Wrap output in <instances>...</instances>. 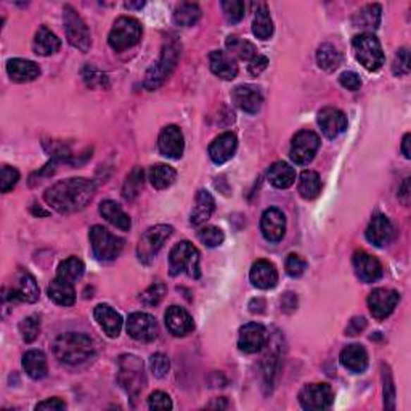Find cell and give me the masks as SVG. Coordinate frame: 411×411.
<instances>
[{
    "label": "cell",
    "instance_id": "6da1fadb",
    "mask_svg": "<svg viewBox=\"0 0 411 411\" xmlns=\"http://www.w3.org/2000/svg\"><path fill=\"white\" fill-rule=\"evenodd\" d=\"M95 195V185L89 178H66L60 180L45 192L44 200L60 214L82 211Z\"/></svg>",
    "mask_w": 411,
    "mask_h": 411
},
{
    "label": "cell",
    "instance_id": "7a4b0ae2",
    "mask_svg": "<svg viewBox=\"0 0 411 411\" xmlns=\"http://www.w3.org/2000/svg\"><path fill=\"white\" fill-rule=\"evenodd\" d=\"M54 354L61 363L76 367L95 355V343L84 333H65L55 339Z\"/></svg>",
    "mask_w": 411,
    "mask_h": 411
},
{
    "label": "cell",
    "instance_id": "3957f363",
    "mask_svg": "<svg viewBox=\"0 0 411 411\" xmlns=\"http://www.w3.org/2000/svg\"><path fill=\"white\" fill-rule=\"evenodd\" d=\"M178 58H180V45H178L177 40H169V42L164 44L163 50H161V55L158 58V61L148 69L147 74H145V89L147 90H156L163 85L167 78L171 76L173 69H176Z\"/></svg>",
    "mask_w": 411,
    "mask_h": 411
},
{
    "label": "cell",
    "instance_id": "277c9868",
    "mask_svg": "<svg viewBox=\"0 0 411 411\" xmlns=\"http://www.w3.org/2000/svg\"><path fill=\"white\" fill-rule=\"evenodd\" d=\"M118 383L130 398H137L147 387V374L140 358L130 354L121 355L118 360Z\"/></svg>",
    "mask_w": 411,
    "mask_h": 411
},
{
    "label": "cell",
    "instance_id": "5b68a950",
    "mask_svg": "<svg viewBox=\"0 0 411 411\" xmlns=\"http://www.w3.org/2000/svg\"><path fill=\"white\" fill-rule=\"evenodd\" d=\"M352 47H354V54L360 65L368 69V71H379L383 68L386 58L383 47H381V42L378 37L373 36L372 32H363L358 34L352 40Z\"/></svg>",
    "mask_w": 411,
    "mask_h": 411
},
{
    "label": "cell",
    "instance_id": "8992f818",
    "mask_svg": "<svg viewBox=\"0 0 411 411\" xmlns=\"http://www.w3.org/2000/svg\"><path fill=\"white\" fill-rule=\"evenodd\" d=\"M142 39V25L140 21L132 18V16H121L114 21V25L109 31L108 44L114 51H124L132 49L140 42Z\"/></svg>",
    "mask_w": 411,
    "mask_h": 411
},
{
    "label": "cell",
    "instance_id": "52a82bcc",
    "mask_svg": "<svg viewBox=\"0 0 411 411\" xmlns=\"http://www.w3.org/2000/svg\"><path fill=\"white\" fill-rule=\"evenodd\" d=\"M169 270L172 276L187 271L188 276L200 278V252L190 241H180L172 247L169 256Z\"/></svg>",
    "mask_w": 411,
    "mask_h": 411
},
{
    "label": "cell",
    "instance_id": "ba28073f",
    "mask_svg": "<svg viewBox=\"0 0 411 411\" xmlns=\"http://www.w3.org/2000/svg\"><path fill=\"white\" fill-rule=\"evenodd\" d=\"M89 238L92 251H94L95 257L100 260H114L116 257H119V254L124 249V240L113 235L111 231L102 227V225H95V227L90 228Z\"/></svg>",
    "mask_w": 411,
    "mask_h": 411
},
{
    "label": "cell",
    "instance_id": "9c48e42d",
    "mask_svg": "<svg viewBox=\"0 0 411 411\" xmlns=\"http://www.w3.org/2000/svg\"><path fill=\"white\" fill-rule=\"evenodd\" d=\"M173 228L171 225H154V227L145 231L143 236L138 241L137 256L142 264H152L156 254L161 251L164 243L172 236Z\"/></svg>",
    "mask_w": 411,
    "mask_h": 411
},
{
    "label": "cell",
    "instance_id": "30bf717a",
    "mask_svg": "<svg viewBox=\"0 0 411 411\" xmlns=\"http://www.w3.org/2000/svg\"><path fill=\"white\" fill-rule=\"evenodd\" d=\"M63 20H65L68 42L71 44L74 49L82 51V54H87V51L90 50L92 39L85 21L80 18V15L71 7V5H65V8H63Z\"/></svg>",
    "mask_w": 411,
    "mask_h": 411
},
{
    "label": "cell",
    "instance_id": "8fae6325",
    "mask_svg": "<svg viewBox=\"0 0 411 411\" xmlns=\"http://www.w3.org/2000/svg\"><path fill=\"white\" fill-rule=\"evenodd\" d=\"M318 148H320V137L312 130H300L293 138L289 156H291L293 163L305 166L314 161Z\"/></svg>",
    "mask_w": 411,
    "mask_h": 411
},
{
    "label": "cell",
    "instance_id": "7c38bea8",
    "mask_svg": "<svg viewBox=\"0 0 411 411\" xmlns=\"http://www.w3.org/2000/svg\"><path fill=\"white\" fill-rule=\"evenodd\" d=\"M334 393L328 384H307L299 392V403L304 410L320 411L331 407Z\"/></svg>",
    "mask_w": 411,
    "mask_h": 411
},
{
    "label": "cell",
    "instance_id": "4fadbf2b",
    "mask_svg": "<svg viewBox=\"0 0 411 411\" xmlns=\"http://www.w3.org/2000/svg\"><path fill=\"white\" fill-rule=\"evenodd\" d=\"M127 334L138 343H152L159 334V326L156 318L145 312H135L127 320Z\"/></svg>",
    "mask_w": 411,
    "mask_h": 411
},
{
    "label": "cell",
    "instance_id": "5bb4252c",
    "mask_svg": "<svg viewBox=\"0 0 411 411\" xmlns=\"http://www.w3.org/2000/svg\"><path fill=\"white\" fill-rule=\"evenodd\" d=\"M400 300V294L393 289H386V288H378L369 294L368 297V307L372 315L376 320H386Z\"/></svg>",
    "mask_w": 411,
    "mask_h": 411
},
{
    "label": "cell",
    "instance_id": "9a60e30c",
    "mask_svg": "<svg viewBox=\"0 0 411 411\" xmlns=\"http://www.w3.org/2000/svg\"><path fill=\"white\" fill-rule=\"evenodd\" d=\"M267 344V329L259 323H247L241 326L238 347L245 354H257Z\"/></svg>",
    "mask_w": 411,
    "mask_h": 411
},
{
    "label": "cell",
    "instance_id": "2e32d148",
    "mask_svg": "<svg viewBox=\"0 0 411 411\" xmlns=\"http://www.w3.org/2000/svg\"><path fill=\"white\" fill-rule=\"evenodd\" d=\"M10 294H11V299L23 300V302H27V304H34L39 300L40 289L37 286L36 278H34L26 270H20L15 276V283L10 289Z\"/></svg>",
    "mask_w": 411,
    "mask_h": 411
},
{
    "label": "cell",
    "instance_id": "e0dca14e",
    "mask_svg": "<svg viewBox=\"0 0 411 411\" xmlns=\"http://www.w3.org/2000/svg\"><path fill=\"white\" fill-rule=\"evenodd\" d=\"M260 230H262L264 238L270 243H278L283 240L286 233V217L280 209L270 207L262 214L260 219Z\"/></svg>",
    "mask_w": 411,
    "mask_h": 411
},
{
    "label": "cell",
    "instance_id": "ac0fdd59",
    "mask_svg": "<svg viewBox=\"0 0 411 411\" xmlns=\"http://www.w3.org/2000/svg\"><path fill=\"white\" fill-rule=\"evenodd\" d=\"M158 147L163 156L169 159H180L185 149L183 134L177 125H167L161 130L158 138Z\"/></svg>",
    "mask_w": 411,
    "mask_h": 411
},
{
    "label": "cell",
    "instance_id": "d6986e66",
    "mask_svg": "<svg viewBox=\"0 0 411 411\" xmlns=\"http://www.w3.org/2000/svg\"><path fill=\"white\" fill-rule=\"evenodd\" d=\"M395 236V227L391 222L389 217L386 216H374L367 228V240L374 245L376 247H384L391 245V241Z\"/></svg>",
    "mask_w": 411,
    "mask_h": 411
},
{
    "label": "cell",
    "instance_id": "ffe728a7",
    "mask_svg": "<svg viewBox=\"0 0 411 411\" xmlns=\"http://www.w3.org/2000/svg\"><path fill=\"white\" fill-rule=\"evenodd\" d=\"M164 320L169 333L172 336H176V338H183V336L192 333L195 328L192 315L178 305H171L169 309L166 310Z\"/></svg>",
    "mask_w": 411,
    "mask_h": 411
},
{
    "label": "cell",
    "instance_id": "44dd1931",
    "mask_svg": "<svg viewBox=\"0 0 411 411\" xmlns=\"http://www.w3.org/2000/svg\"><path fill=\"white\" fill-rule=\"evenodd\" d=\"M354 269L363 283H374L383 276V265L372 254L357 251L354 254Z\"/></svg>",
    "mask_w": 411,
    "mask_h": 411
},
{
    "label": "cell",
    "instance_id": "7402d4cb",
    "mask_svg": "<svg viewBox=\"0 0 411 411\" xmlns=\"http://www.w3.org/2000/svg\"><path fill=\"white\" fill-rule=\"evenodd\" d=\"M231 98H233L236 106L249 114H256L264 102L259 87L249 84L235 87V90L231 92Z\"/></svg>",
    "mask_w": 411,
    "mask_h": 411
},
{
    "label": "cell",
    "instance_id": "603a6c76",
    "mask_svg": "<svg viewBox=\"0 0 411 411\" xmlns=\"http://www.w3.org/2000/svg\"><path fill=\"white\" fill-rule=\"evenodd\" d=\"M318 125L325 137L336 138L347 129V118L338 108H323L318 113Z\"/></svg>",
    "mask_w": 411,
    "mask_h": 411
},
{
    "label": "cell",
    "instance_id": "cb8c5ba5",
    "mask_svg": "<svg viewBox=\"0 0 411 411\" xmlns=\"http://www.w3.org/2000/svg\"><path fill=\"white\" fill-rule=\"evenodd\" d=\"M238 148V140L236 135L231 132H225V134L219 135L216 140L211 143L209 147V158L214 164H225L227 161L233 158Z\"/></svg>",
    "mask_w": 411,
    "mask_h": 411
},
{
    "label": "cell",
    "instance_id": "d4e9b609",
    "mask_svg": "<svg viewBox=\"0 0 411 411\" xmlns=\"http://www.w3.org/2000/svg\"><path fill=\"white\" fill-rule=\"evenodd\" d=\"M94 317L108 338H118L123 329V317L108 304H98L94 309Z\"/></svg>",
    "mask_w": 411,
    "mask_h": 411
},
{
    "label": "cell",
    "instance_id": "484cf974",
    "mask_svg": "<svg viewBox=\"0 0 411 411\" xmlns=\"http://www.w3.org/2000/svg\"><path fill=\"white\" fill-rule=\"evenodd\" d=\"M7 73L13 82H32L40 76V68L37 63L23 58H11L7 63Z\"/></svg>",
    "mask_w": 411,
    "mask_h": 411
},
{
    "label": "cell",
    "instance_id": "4316f807",
    "mask_svg": "<svg viewBox=\"0 0 411 411\" xmlns=\"http://www.w3.org/2000/svg\"><path fill=\"white\" fill-rule=\"evenodd\" d=\"M209 66L211 71L217 78L223 80H233L238 74V65H236L233 55L227 54L222 50H214L209 55Z\"/></svg>",
    "mask_w": 411,
    "mask_h": 411
},
{
    "label": "cell",
    "instance_id": "83f0119b",
    "mask_svg": "<svg viewBox=\"0 0 411 411\" xmlns=\"http://www.w3.org/2000/svg\"><path fill=\"white\" fill-rule=\"evenodd\" d=\"M249 278H251V283L256 288L271 289L275 288L278 283V271L274 264L269 262V260L260 259L257 262L252 264Z\"/></svg>",
    "mask_w": 411,
    "mask_h": 411
},
{
    "label": "cell",
    "instance_id": "f1b7e54d",
    "mask_svg": "<svg viewBox=\"0 0 411 411\" xmlns=\"http://www.w3.org/2000/svg\"><path fill=\"white\" fill-rule=\"evenodd\" d=\"M341 363L352 373H363L368 368V354L367 349L360 344L347 345L341 352Z\"/></svg>",
    "mask_w": 411,
    "mask_h": 411
},
{
    "label": "cell",
    "instance_id": "f546056e",
    "mask_svg": "<svg viewBox=\"0 0 411 411\" xmlns=\"http://www.w3.org/2000/svg\"><path fill=\"white\" fill-rule=\"evenodd\" d=\"M34 51L40 56H49L56 54L61 47V40L55 32H51L47 26H40L34 37Z\"/></svg>",
    "mask_w": 411,
    "mask_h": 411
},
{
    "label": "cell",
    "instance_id": "4dcf8cb0",
    "mask_svg": "<svg viewBox=\"0 0 411 411\" xmlns=\"http://www.w3.org/2000/svg\"><path fill=\"white\" fill-rule=\"evenodd\" d=\"M47 294H49V297L58 305L69 307L76 302V291H74L73 283L63 280V278L56 276L55 280L50 283Z\"/></svg>",
    "mask_w": 411,
    "mask_h": 411
},
{
    "label": "cell",
    "instance_id": "1f68e13d",
    "mask_svg": "<svg viewBox=\"0 0 411 411\" xmlns=\"http://www.w3.org/2000/svg\"><path fill=\"white\" fill-rule=\"evenodd\" d=\"M214 209H216V201H214L212 195L206 190H200L198 195H196V206L192 212V217H190V222L195 227H200L211 219Z\"/></svg>",
    "mask_w": 411,
    "mask_h": 411
},
{
    "label": "cell",
    "instance_id": "d6a6232c",
    "mask_svg": "<svg viewBox=\"0 0 411 411\" xmlns=\"http://www.w3.org/2000/svg\"><path fill=\"white\" fill-rule=\"evenodd\" d=\"M269 180L275 188L286 190L296 182V171H294L291 164L285 163V161H278V163L270 166Z\"/></svg>",
    "mask_w": 411,
    "mask_h": 411
},
{
    "label": "cell",
    "instance_id": "836d02e7",
    "mask_svg": "<svg viewBox=\"0 0 411 411\" xmlns=\"http://www.w3.org/2000/svg\"><path fill=\"white\" fill-rule=\"evenodd\" d=\"M23 368H25L26 374L32 379H42L49 373L47 358H45L44 352L40 350H29L23 355Z\"/></svg>",
    "mask_w": 411,
    "mask_h": 411
},
{
    "label": "cell",
    "instance_id": "e575fe53",
    "mask_svg": "<svg viewBox=\"0 0 411 411\" xmlns=\"http://www.w3.org/2000/svg\"><path fill=\"white\" fill-rule=\"evenodd\" d=\"M252 32L260 40H269L274 34V21H271L269 7L265 4L256 5L252 20Z\"/></svg>",
    "mask_w": 411,
    "mask_h": 411
},
{
    "label": "cell",
    "instance_id": "d590c367",
    "mask_svg": "<svg viewBox=\"0 0 411 411\" xmlns=\"http://www.w3.org/2000/svg\"><path fill=\"white\" fill-rule=\"evenodd\" d=\"M100 214L103 216V219H106L109 223L114 225L116 228L127 231L130 228V217L127 216V214L123 211V207H121L118 202L111 201V200H106L103 201L100 204Z\"/></svg>",
    "mask_w": 411,
    "mask_h": 411
},
{
    "label": "cell",
    "instance_id": "8d00e7d4",
    "mask_svg": "<svg viewBox=\"0 0 411 411\" xmlns=\"http://www.w3.org/2000/svg\"><path fill=\"white\" fill-rule=\"evenodd\" d=\"M383 8L378 4H369L357 11L354 16V26L360 29H378L381 25Z\"/></svg>",
    "mask_w": 411,
    "mask_h": 411
},
{
    "label": "cell",
    "instance_id": "74e56055",
    "mask_svg": "<svg viewBox=\"0 0 411 411\" xmlns=\"http://www.w3.org/2000/svg\"><path fill=\"white\" fill-rule=\"evenodd\" d=\"M317 63L323 71L333 73L343 63V54L333 44H323L317 51Z\"/></svg>",
    "mask_w": 411,
    "mask_h": 411
},
{
    "label": "cell",
    "instance_id": "f35d334b",
    "mask_svg": "<svg viewBox=\"0 0 411 411\" xmlns=\"http://www.w3.org/2000/svg\"><path fill=\"white\" fill-rule=\"evenodd\" d=\"M201 18V8L198 4L193 2H182L177 5V8L173 10V23L177 26L190 27L196 25Z\"/></svg>",
    "mask_w": 411,
    "mask_h": 411
},
{
    "label": "cell",
    "instance_id": "ab89813d",
    "mask_svg": "<svg viewBox=\"0 0 411 411\" xmlns=\"http://www.w3.org/2000/svg\"><path fill=\"white\" fill-rule=\"evenodd\" d=\"M148 176H149V182H152V185L156 190H164V188H169L171 185L176 182L177 172L173 167L167 164H156L149 169Z\"/></svg>",
    "mask_w": 411,
    "mask_h": 411
},
{
    "label": "cell",
    "instance_id": "60d3db41",
    "mask_svg": "<svg viewBox=\"0 0 411 411\" xmlns=\"http://www.w3.org/2000/svg\"><path fill=\"white\" fill-rule=\"evenodd\" d=\"M321 192L320 176L315 171H304L299 178V193L304 200H315Z\"/></svg>",
    "mask_w": 411,
    "mask_h": 411
},
{
    "label": "cell",
    "instance_id": "b9f144b4",
    "mask_svg": "<svg viewBox=\"0 0 411 411\" xmlns=\"http://www.w3.org/2000/svg\"><path fill=\"white\" fill-rule=\"evenodd\" d=\"M84 270H85V265L82 260L78 257H69L60 264L56 276L63 278V280H66L74 285V283L82 278Z\"/></svg>",
    "mask_w": 411,
    "mask_h": 411
},
{
    "label": "cell",
    "instance_id": "7bdbcfd3",
    "mask_svg": "<svg viewBox=\"0 0 411 411\" xmlns=\"http://www.w3.org/2000/svg\"><path fill=\"white\" fill-rule=\"evenodd\" d=\"M143 183H145V172L142 167H134L132 172L127 176L125 182H124V187H123V196L124 200L127 201H132L135 200L138 195H140L142 188H143Z\"/></svg>",
    "mask_w": 411,
    "mask_h": 411
},
{
    "label": "cell",
    "instance_id": "ee69618b",
    "mask_svg": "<svg viewBox=\"0 0 411 411\" xmlns=\"http://www.w3.org/2000/svg\"><path fill=\"white\" fill-rule=\"evenodd\" d=\"M227 49L230 51V55H236L241 60L251 61L254 56L257 55V49L249 42V40L240 39L236 36H230L227 39Z\"/></svg>",
    "mask_w": 411,
    "mask_h": 411
},
{
    "label": "cell",
    "instance_id": "f6af8a7d",
    "mask_svg": "<svg viewBox=\"0 0 411 411\" xmlns=\"http://www.w3.org/2000/svg\"><path fill=\"white\" fill-rule=\"evenodd\" d=\"M40 331V318L37 315L26 317L25 320L20 323V333L25 343H34L37 339Z\"/></svg>",
    "mask_w": 411,
    "mask_h": 411
},
{
    "label": "cell",
    "instance_id": "bcb514c9",
    "mask_svg": "<svg viewBox=\"0 0 411 411\" xmlns=\"http://www.w3.org/2000/svg\"><path fill=\"white\" fill-rule=\"evenodd\" d=\"M222 10L230 25H236V23L245 18L246 7L240 0H225V2H222Z\"/></svg>",
    "mask_w": 411,
    "mask_h": 411
},
{
    "label": "cell",
    "instance_id": "7dc6e473",
    "mask_svg": "<svg viewBox=\"0 0 411 411\" xmlns=\"http://www.w3.org/2000/svg\"><path fill=\"white\" fill-rule=\"evenodd\" d=\"M198 238L207 247H217L223 243L225 235L220 228L209 225V227H204L198 231Z\"/></svg>",
    "mask_w": 411,
    "mask_h": 411
},
{
    "label": "cell",
    "instance_id": "c3c4849f",
    "mask_svg": "<svg viewBox=\"0 0 411 411\" xmlns=\"http://www.w3.org/2000/svg\"><path fill=\"white\" fill-rule=\"evenodd\" d=\"M166 293H167V288H166L164 283L156 281L147 289V291L142 293L140 300L145 305H149V307L158 305L161 300H163V297L166 296Z\"/></svg>",
    "mask_w": 411,
    "mask_h": 411
},
{
    "label": "cell",
    "instance_id": "681fc988",
    "mask_svg": "<svg viewBox=\"0 0 411 411\" xmlns=\"http://www.w3.org/2000/svg\"><path fill=\"white\" fill-rule=\"evenodd\" d=\"M82 78L85 80V84L92 87V89H97V87H103V89H106L108 87L106 74L98 71V69L94 66H85L82 71Z\"/></svg>",
    "mask_w": 411,
    "mask_h": 411
},
{
    "label": "cell",
    "instance_id": "f907efd6",
    "mask_svg": "<svg viewBox=\"0 0 411 411\" xmlns=\"http://www.w3.org/2000/svg\"><path fill=\"white\" fill-rule=\"evenodd\" d=\"M20 180V172L15 167L4 166L2 176H0V192L8 193L10 190L15 188V185Z\"/></svg>",
    "mask_w": 411,
    "mask_h": 411
},
{
    "label": "cell",
    "instance_id": "816d5d0a",
    "mask_svg": "<svg viewBox=\"0 0 411 411\" xmlns=\"http://www.w3.org/2000/svg\"><path fill=\"white\" fill-rule=\"evenodd\" d=\"M285 267H286V274L289 276L299 278L304 275V271L307 269V262L302 257L297 256V254H289V256L286 257Z\"/></svg>",
    "mask_w": 411,
    "mask_h": 411
},
{
    "label": "cell",
    "instance_id": "f5cc1de1",
    "mask_svg": "<svg viewBox=\"0 0 411 411\" xmlns=\"http://www.w3.org/2000/svg\"><path fill=\"white\" fill-rule=\"evenodd\" d=\"M383 379H384V407L387 410H393L395 408V386H393V379L389 368H386L383 372Z\"/></svg>",
    "mask_w": 411,
    "mask_h": 411
},
{
    "label": "cell",
    "instance_id": "db71d44e",
    "mask_svg": "<svg viewBox=\"0 0 411 411\" xmlns=\"http://www.w3.org/2000/svg\"><path fill=\"white\" fill-rule=\"evenodd\" d=\"M392 71L395 76H407L410 73V54L407 49H400L393 58Z\"/></svg>",
    "mask_w": 411,
    "mask_h": 411
},
{
    "label": "cell",
    "instance_id": "11a10c76",
    "mask_svg": "<svg viewBox=\"0 0 411 411\" xmlns=\"http://www.w3.org/2000/svg\"><path fill=\"white\" fill-rule=\"evenodd\" d=\"M149 368H152V373L156 376V378H164V376L169 373L171 363L169 358H167L164 354H154L149 358Z\"/></svg>",
    "mask_w": 411,
    "mask_h": 411
},
{
    "label": "cell",
    "instance_id": "9f6ffc18",
    "mask_svg": "<svg viewBox=\"0 0 411 411\" xmlns=\"http://www.w3.org/2000/svg\"><path fill=\"white\" fill-rule=\"evenodd\" d=\"M148 405L152 410H172V400L166 392H153L148 398Z\"/></svg>",
    "mask_w": 411,
    "mask_h": 411
},
{
    "label": "cell",
    "instance_id": "6f0895ef",
    "mask_svg": "<svg viewBox=\"0 0 411 411\" xmlns=\"http://www.w3.org/2000/svg\"><path fill=\"white\" fill-rule=\"evenodd\" d=\"M339 82H341V85L344 87V89L352 90V92H355V90H358L362 87L360 76H358L357 73H352V71H347V73L341 74Z\"/></svg>",
    "mask_w": 411,
    "mask_h": 411
},
{
    "label": "cell",
    "instance_id": "680465c9",
    "mask_svg": "<svg viewBox=\"0 0 411 411\" xmlns=\"http://www.w3.org/2000/svg\"><path fill=\"white\" fill-rule=\"evenodd\" d=\"M267 66H269V58L257 54L251 61H249V73H251L252 76H259L264 69H267Z\"/></svg>",
    "mask_w": 411,
    "mask_h": 411
},
{
    "label": "cell",
    "instance_id": "91938a15",
    "mask_svg": "<svg viewBox=\"0 0 411 411\" xmlns=\"http://www.w3.org/2000/svg\"><path fill=\"white\" fill-rule=\"evenodd\" d=\"M66 408V403L61 400V398H47V400L40 402L36 405V410L42 411H61Z\"/></svg>",
    "mask_w": 411,
    "mask_h": 411
},
{
    "label": "cell",
    "instance_id": "94428289",
    "mask_svg": "<svg viewBox=\"0 0 411 411\" xmlns=\"http://www.w3.org/2000/svg\"><path fill=\"white\" fill-rule=\"evenodd\" d=\"M364 328H367V320H364L363 317H355L350 320L349 326H347V329H345V334L347 336H358Z\"/></svg>",
    "mask_w": 411,
    "mask_h": 411
},
{
    "label": "cell",
    "instance_id": "6125c7cd",
    "mask_svg": "<svg viewBox=\"0 0 411 411\" xmlns=\"http://www.w3.org/2000/svg\"><path fill=\"white\" fill-rule=\"evenodd\" d=\"M398 198L402 200V202L405 206L410 202V178H405L402 187H400V192H398Z\"/></svg>",
    "mask_w": 411,
    "mask_h": 411
},
{
    "label": "cell",
    "instance_id": "be15d7a7",
    "mask_svg": "<svg viewBox=\"0 0 411 411\" xmlns=\"http://www.w3.org/2000/svg\"><path fill=\"white\" fill-rule=\"evenodd\" d=\"M249 309H251L252 314H262L265 309V302L262 299H254L251 304H249Z\"/></svg>",
    "mask_w": 411,
    "mask_h": 411
},
{
    "label": "cell",
    "instance_id": "e7e4bbea",
    "mask_svg": "<svg viewBox=\"0 0 411 411\" xmlns=\"http://www.w3.org/2000/svg\"><path fill=\"white\" fill-rule=\"evenodd\" d=\"M411 140V135L410 134H405V137H403V140H402V153H403V156L407 159H410L411 158V152H410V142Z\"/></svg>",
    "mask_w": 411,
    "mask_h": 411
},
{
    "label": "cell",
    "instance_id": "03108f58",
    "mask_svg": "<svg viewBox=\"0 0 411 411\" xmlns=\"http://www.w3.org/2000/svg\"><path fill=\"white\" fill-rule=\"evenodd\" d=\"M145 2H125V8H142Z\"/></svg>",
    "mask_w": 411,
    "mask_h": 411
}]
</instances>
